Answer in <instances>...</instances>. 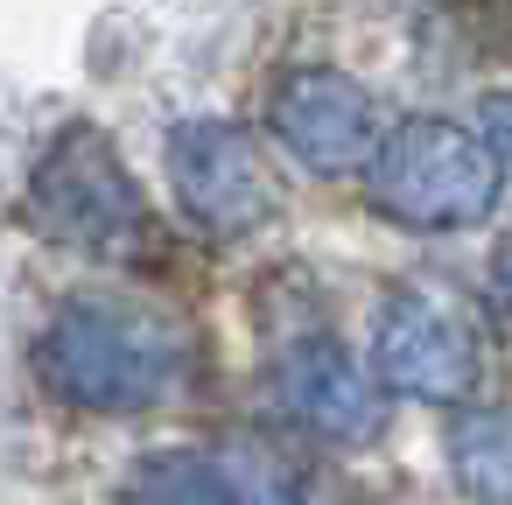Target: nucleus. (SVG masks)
<instances>
[{
  "label": "nucleus",
  "mask_w": 512,
  "mask_h": 505,
  "mask_svg": "<svg viewBox=\"0 0 512 505\" xmlns=\"http://www.w3.org/2000/svg\"><path fill=\"white\" fill-rule=\"evenodd\" d=\"M127 505H239V491H232V477H225L211 456H197V449H162V456H148V463L134 470Z\"/></svg>",
  "instance_id": "9"
},
{
  "label": "nucleus",
  "mask_w": 512,
  "mask_h": 505,
  "mask_svg": "<svg viewBox=\"0 0 512 505\" xmlns=\"http://www.w3.org/2000/svg\"><path fill=\"white\" fill-rule=\"evenodd\" d=\"M491 274H498V288H505V295H512V239H505V246H498V260H491Z\"/></svg>",
  "instance_id": "11"
},
{
  "label": "nucleus",
  "mask_w": 512,
  "mask_h": 505,
  "mask_svg": "<svg viewBox=\"0 0 512 505\" xmlns=\"http://www.w3.org/2000/svg\"><path fill=\"white\" fill-rule=\"evenodd\" d=\"M29 211L57 246H78V253H99V260H120L148 239V204H141L127 162L113 155V141L92 134V127L57 134V148L36 169Z\"/></svg>",
  "instance_id": "3"
},
{
  "label": "nucleus",
  "mask_w": 512,
  "mask_h": 505,
  "mask_svg": "<svg viewBox=\"0 0 512 505\" xmlns=\"http://www.w3.org/2000/svg\"><path fill=\"white\" fill-rule=\"evenodd\" d=\"M169 190L204 232H253L274 211V183L260 169V148L232 120H183L169 134Z\"/></svg>",
  "instance_id": "6"
},
{
  "label": "nucleus",
  "mask_w": 512,
  "mask_h": 505,
  "mask_svg": "<svg viewBox=\"0 0 512 505\" xmlns=\"http://www.w3.org/2000/svg\"><path fill=\"white\" fill-rule=\"evenodd\" d=\"M183 330L120 295H78L36 344V379L85 414H141L183 386Z\"/></svg>",
  "instance_id": "1"
},
{
  "label": "nucleus",
  "mask_w": 512,
  "mask_h": 505,
  "mask_svg": "<svg viewBox=\"0 0 512 505\" xmlns=\"http://www.w3.org/2000/svg\"><path fill=\"white\" fill-rule=\"evenodd\" d=\"M372 365L379 386L407 400H463L477 386V337L449 302L421 288H393L372 316Z\"/></svg>",
  "instance_id": "5"
},
{
  "label": "nucleus",
  "mask_w": 512,
  "mask_h": 505,
  "mask_svg": "<svg viewBox=\"0 0 512 505\" xmlns=\"http://www.w3.org/2000/svg\"><path fill=\"white\" fill-rule=\"evenodd\" d=\"M274 386H281V407L302 428H316L323 442H365V435H379V386L330 337L288 344L281 365H274Z\"/></svg>",
  "instance_id": "7"
},
{
  "label": "nucleus",
  "mask_w": 512,
  "mask_h": 505,
  "mask_svg": "<svg viewBox=\"0 0 512 505\" xmlns=\"http://www.w3.org/2000/svg\"><path fill=\"white\" fill-rule=\"evenodd\" d=\"M498 183H505V162L491 155V141L456 120H435V113L400 120L365 169L372 204L414 232H456V225L491 218Z\"/></svg>",
  "instance_id": "2"
},
{
  "label": "nucleus",
  "mask_w": 512,
  "mask_h": 505,
  "mask_svg": "<svg viewBox=\"0 0 512 505\" xmlns=\"http://www.w3.org/2000/svg\"><path fill=\"white\" fill-rule=\"evenodd\" d=\"M267 127L274 141L316 169V176H344V169H372L379 155V106L358 78L330 71V64H302L267 92Z\"/></svg>",
  "instance_id": "4"
},
{
  "label": "nucleus",
  "mask_w": 512,
  "mask_h": 505,
  "mask_svg": "<svg viewBox=\"0 0 512 505\" xmlns=\"http://www.w3.org/2000/svg\"><path fill=\"white\" fill-rule=\"evenodd\" d=\"M484 141H491V155L512 169V92H491V99H484Z\"/></svg>",
  "instance_id": "10"
},
{
  "label": "nucleus",
  "mask_w": 512,
  "mask_h": 505,
  "mask_svg": "<svg viewBox=\"0 0 512 505\" xmlns=\"http://www.w3.org/2000/svg\"><path fill=\"white\" fill-rule=\"evenodd\" d=\"M449 470L477 505H512V407H463L449 421Z\"/></svg>",
  "instance_id": "8"
}]
</instances>
